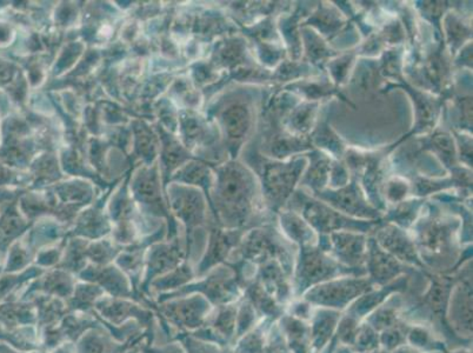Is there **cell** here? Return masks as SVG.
Masks as SVG:
<instances>
[{
    "mask_svg": "<svg viewBox=\"0 0 473 353\" xmlns=\"http://www.w3.org/2000/svg\"><path fill=\"white\" fill-rule=\"evenodd\" d=\"M103 296L104 290L98 285H77L73 295L66 300V306L70 312H89L95 307L97 300L102 298Z\"/></svg>",
    "mask_w": 473,
    "mask_h": 353,
    "instance_id": "28",
    "label": "cell"
},
{
    "mask_svg": "<svg viewBox=\"0 0 473 353\" xmlns=\"http://www.w3.org/2000/svg\"><path fill=\"white\" fill-rule=\"evenodd\" d=\"M249 167L259 181L264 206L271 214H278L298 189L301 176L308 166L304 155L278 161L264 155L259 147L249 148L247 155Z\"/></svg>",
    "mask_w": 473,
    "mask_h": 353,
    "instance_id": "1",
    "label": "cell"
},
{
    "mask_svg": "<svg viewBox=\"0 0 473 353\" xmlns=\"http://www.w3.org/2000/svg\"><path fill=\"white\" fill-rule=\"evenodd\" d=\"M379 240L391 251L396 252L397 255L403 257H411L413 250L410 241L406 240L401 230L393 225H387L379 232Z\"/></svg>",
    "mask_w": 473,
    "mask_h": 353,
    "instance_id": "30",
    "label": "cell"
},
{
    "mask_svg": "<svg viewBox=\"0 0 473 353\" xmlns=\"http://www.w3.org/2000/svg\"><path fill=\"white\" fill-rule=\"evenodd\" d=\"M461 4L448 11L442 21L443 40L451 58L472 42V11H465Z\"/></svg>",
    "mask_w": 473,
    "mask_h": 353,
    "instance_id": "10",
    "label": "cell"
},
{
    "mask_svg": "<svg viewBox=\"0 0 473 353\" xmlns=\"http://www.w3.org/2000/svg\"><path fill=\"white\" fill-rule=\"evenodd\" d=\"M413 10L417 16L432 26L439 38L443 39L442 21L445 13L453 7L456 2H413Z\"/></svg>",
    "mask_w": 473,
    "mask_h": 353,
    "instance_id": "27",
    "label": "cell"
},
{
    "mask_svg": "<svg viewBox=\"0 0 473 353\" xmlns=\"http://www.w3.org/2000/svg\"><path fill=\"white\" fill-rule=\"evenodd\" d=\"M451 109L443 107L442 117L445 119V129L472 135V95L454 94L448 100Z\"/></svg>",
    "mask_w": 473,
    "mask_h": 353,
    "instance_id": "20",
    "label": "cell"
},
{
    "mask_svg": "<svg viewBox=\"0 0 473 353\" xmlns=\"http://www.w3.org/2000/svg\"><path fill=\"white\" fill-rule=\"evenodd\" d=\"M32 304L37 308V324L39 330L54 328L66 315L70 314L65 300L58 297L38 293L33 298Z\"/></svg>",
    "mask_w": 473,
    "mask_h": 353,
    "instance_id": "21",
    "label": "cell"
},
{
    "mask_svg": "<svg viewBox=\"0 0 473 353\" xmlns=\"http://www.w3.org/2000/svg\"><path fill=\"white\" fill-rule=\"evenodd\" d=\"M394 88H403L406 94L411 98L413 106H415V125L411 131L401 139V143L412 139V137L426 136L437 128L439 119L442 117L443 107L448 102L445 97H437L428 92L419 90L410 84L405 80L404 74L397 77L396 80L387 83L381 88V94H386Z\"/></svg>",
    "mask_w": 473,
    "mask_h": 353,
    "instance_id": "5",
    "label": "cell"
},
{
    "mask_svg": "<svg viewBox=\"0 0 473 353\" xmlns=\"http://www.w3.org/2000/svg\"><path fill=\"white\" fill-rule=\"evenodd\" d=\"M145 353H186L182 345L178 343L167 344L163 348H145Z\"/></svg>",
    "mask_w": 473,
    "mask_h": 353,
    "instance_id": "36",
    "label": "cell"
},
{
    "mask_svg": "<svg viewBox=\"0 0 473 353\" xmlns=\"http://www.w3.org/2000/svg\"><path fill=\"white\" fill-rule=\"evenodd\" d=\"M203 299L198 296L191 298L173 300V302L160 303L159 314L163 315L167 322L177 328L190 330L200 326L205 311Z\"/></svg>",
    "mask_w": 473,
    "mask_h": 353,
    "instance_id": "13",
    "label": "cell"
},
{
    "mask_svg": "<svg viewBox=\"0 0 473 353\" xmlns=\"http://www.w3.org/2000/svg\"><path fill=\"white\" fill-rule=\"evenodd\" d=\"M126 353H138V349L137 348H133V350L126 352Z\"/></svg>",
    "mask_w": 473,
    "mask_h": 353,
    "instance_id": "38",
    "label": "cell"
},
{
    "mask_svg": "<svg viewBox=\"0 0 473 353\" xmlns=\"http://www.w3.org/2000/svg\"><path fill=\"white\" fill-rule=\"evenodd\" d=\"M312 4L315 3H293L292 10L290 13H283L277 18L278 32L283 43H284L290 61H301V57H303L300 24L314 11L316 5H312Z\"/></svg>",
    "mask_w": 473,
    "mask_h": 353,
    "instance_id": "8",
    "label": "cell"
},
{
    "mask_svg": "<svg viewBox=\"0 0 473 353\" xmlns=\"http://www.w3.org/2000/svg\"><path fill=\"white\" fill-rule=\"evenodd\" d=\"M143 336L135 338L128 343H118L113 336L102 325L98 328L87 331L80 337V340L76 345L77 353H125L130 349L135 348L144 338Z\"/></svg>",
    "mask_w": 473,
    "mask_h": 353,
    "instance_id": "16",
    "label": "cell"
},
{
    "mask_svg": "<svg viewBox=\"0 0 473 353\" xmlns=\"http://www.w3.org/2000/svg\"><path fill=\"white\" fill-rule=\"evenodd\" d=\"M143 307V306H141ZM128 302L125 298H102L97 300L93 310L110 324L122 325L129 318H135L141 326H148L154 323V314L148 308Z\"/></svg>",
    "mask_w": 473,
    "mask_h": 353,
    "instance_id": "11",
    "label": "cell"
},
{
    "mask_svg": "<svg viewBox=\"0 0 473 353\" xmlns=\"http://www.w3.org/2000/svg\"><path fill=\"white\" fill-rule=\"evenodd\" d=\"M222 122L232 143L233 151L238 152L255 128L256 110L251 100H240L231 104L222 113Z\"/></svg>",
    "mask_w": 473,
    "mask_h": 353,
    "instance_id": "9",
    "label": "cell"
},
{
    "mask_svg": "<svg viewBox=\"0 0 473 353\" xmlns=\"http://www.w3.org/2000/svg\"><path fill=\"white\" fill-rule=\"evenodd\" d=\"M322 103L300 100L293 106L284 119V129L290 135L296 137H310L318 122Z\"/></svg>",
    "mask_w": 473,
    "mask_h": 353,
    "instance_id": "17",
    "label": "cell"
},
{
    "mask_svg": "<svg viewBox=\"0 0 473 353\" xmlns=\"http://www.w3.org/2000/svg\"><path fill=\"white\" fill-rule=\"evenodd\" d=\"M323 73H325V71L317 69L303 61H290L288 58L277 68L272 70V80H274V87H283L293 81L318 77Z\"/></svg>",
    "mask_w": 473,
    "mask_h": 353,
    "instance_id": "22",
    "label": "cell"
},
{
    "mask_svg": "<svg viewBox=\"0 0 473 353\" xmlns=\"http://www.w3.org/2000/svg\"><path fill=\"white\" fill-rule=\"evenodd\" d=\"M281 224L285 231L294 240H300L310 237L312 233L311 226L297 212L289 209H283L278 214Z\"/></svg>",
    "mask_w": 473,
    "mask_h": 353,
    "instance_id": "31",
    "label": "cell"
},
{
    "mask_svg": "<svg viewBox=\"0 0 473 353\" xmlns=\"http://www.w3.org/2000/svg\"><path fill=\"white\" fill-rule=\"evenodd\" d=\"M359 55H357L356 48L353 50L342 52L338 57L331 59L327 62L324 70L337 88L342 87L348 83L350 80V74L352 73L353 68H355L356 63L359 62Z\"/></svg>",
    "mask_w": 473,
    "mask_h": 353,
    "instance_id": "26",
    "label": "cell"
},
{
    "mask_svg": "<svg viewBox=\"0 0 473 353\" xmlns=\"http://www.w3.org/2000/svg\"><path fill=\"white\" fill-rule=\"evenodd\" d=\"M74 288L76 285L68 273H54L38 281L37 288H30L28 293L38 291L42 295L58 297L66 302L73 295Z\"/></svg>",
    "mask_w": 473,
    "mask_h": 353,
    "instance_id": "24",
    "label": "cell"
},
{
    "mask_svg": "<svg viewBox=\"0 0 473 353\" xmlns=\"http://www.w3.org/2000/svg\"><path fill=\"white\" fill-rule=\"evenodd\" d=\"M472 42H469L452 58L454 72L458 71V72L472 73Z\"/></svg>",
    "mask_w": 473,
    "mask_h": 353,
    "instance_id": "35",
    "label": "cell"
},
{
    "mask_svg": "<svg viewBox=\"0 0 473 353\" xmlns=\"http://www.w3.org/2000/svg\"><path fill=\"white\" fill-rule=\"evenodd\" d=\"M419 151H427L434 155L448 170L449 174L460 166L458 162L456 143L448 129L435 128L426 136L417 137Z\"/></svg>",
    "mask_w": 473,
    "mask_h": 353,
    "instance_id": "14",
    "label": "cell"
},
{
    "mask_svg": "<svg viewBox=\"0 0 473 353\" xmlns=\"http://www.w3.org/2000/svg\"><path fill=\"white\" fill-rule=\"evenodd\" d=\"M310 140L316 150L324 152L336 161H342L349 147L330 125L325 113L319 114L318 122L314 131L311 132Z\"/></svg>",
    "mask_w": 473,
    "mask_h": 353,
    "instance_id": "19",
    "label": "cell"
},
{
    "mask_svg": "<svg viewBox=\"0 0 473 353\" xmlns=\"http://www.w3.org/2000/svg\"><path fill=\"white\" fill-rule=\"evenodd\" d=\"M282 90L291 92V94L300 97L301 100H308V102L322 103L324 99L339 98L342 102L348 104L352 109H356L355 104L351 102L342 91L341 88L330 80L326 72L320 74L318 77L307 78L293 81V83L283 85L279 87Z\"/></svg>",
    "mask_w": 473,
    "mask_h": 353,
    "instance_id": "12",
    "label": "cell"
},
{
    "mask_svg": "<svg viewBox=\"0 0 473 353\" xmlns=\"http://www.w3.org/2000/svg\"><path fill=\"white\" fill-rule=\"evenodd\" d=\"M304 155L308 158V166L300 178L298 188L312 195V193L322 191L329 185L330 170L334 158L316 148Z\"/></svg>",
    "mask_w": 473,
    "mask_h": 353,
    "instance_id": "15",
    "label": "cell"
},
{
    "mask_svg": "<svg viewBox=\"0 0 473 353\" xmlns=\"http://www.w3.org/2000/svg\"><path fill=\"white\" fill-rule=\"evenodd\" d=\"M54 353H77L76 345H73V343L59 345V347L55 349Z\"/></svg>",
    "mask_w": 473,
    "mask_h": 353,
    "instance_id": "37",
    "label": "cell"
},
{
    "mask_svg": "<svg viewBox=\"0 0 473 353\" xmlns=\"http://www.w3.org/2000/svg\"><path fill=\"white\" fill-rule=\"evenodd\" d=\"M301 44H303V57L301 61L308 63L315 68L324 70L326 63L338 57L341 51L334 50L326 40L311 28L300 26Z\"/></svg>",
    "mask_w": 473,
    "mask_h": 353,
    "instance_id": "18",
    "label": "cell"
},
{
    "mask_svg": "<svg viewBox=\"0 0 473 353\" xmlns=\"http://www.w3.org/2000/svg\"><path fill=\"white\" fill-rule=\"evenodd\" d=\"M300 26L315 29L331 46L339 40L349 38L359 46L361 37L355 24L344 16L334 2H317L310 16L301 21Z\"/></svg>",
    "mask_w": 473,
    "mask_h": 353,
    "instance_id": "6",
    "label": "cell"
},
{
    "mask_svg": "<svg viewBox=\"0 0 473 353\" xmlns=\"http://www.w3.org/2000/svg\"><path fill=\"white\" fill-rule=\"evenodd\" d=\"M316 199L322 200L333 209L341 212L353 219L364 221H377L382 218V212L372 206L365 196L359 181L351 176L349 184L338 189H324L322 191L312 193Z\"/></svg>",
    "mask_w": 473,
    "mask_h": 353,
    "instance_id": "7",
    "label": "cell"
},
{
    "mask_svg": "<svg viewBox=\"0 0 473 353\" xmlns=\"http://www.w3.org/2000/svg\"><path fill=\"white\" fill-rule=\"evenodd\" d=\"M456 143L458 162L472 170V135L470 133L450 131Z\"/></svg>",
    "mask_w": 473,
    "mask_h": 353,
    "instance_id": "33",
    "label": "cell"
},
{
    "mask_svg": "<svg viewBox=\"0 0 473 353\" xmlns=\"http://www.w3.org/2000/svg\"><path fill=\"white\" fill-rule=\"evenodd\" d=\"M411 197V183L401 174H391L383 187V198L386 206H396L398 203Z\"/></svg>",
    "mask_w": 473,
    "mask_h": 353,
    "instance_id": "29",
    "label": "cell"
},
{
    "mask_svg": "<svg viewBox=\"0 0 473 353\" xmlns=\"http://www.w3.org/2000/svg\"><path fill=\"white\" fill-rule=\"evenodd\" d=\"M398 141L393 147L377 151H361L356 147H348L342 161L363 189L368 203L382 214L387 206L383 198V187L391 176L390 155L398 147Z\"/></svg>",
    "mask_w": 473,
    "mask_h": 353,
    "instance_id": "3",
    "label": "cell"
},
{
    "mask_svg": "<svg viewBox=\"0 0 473 353\" xmlns=\"http://www.w3.org/2000/svg\"><path fill=\"white\" fill-rule=\"evenodd\" d=\"M192 274L190 273L189 269H181L176 271V273H170L167 277L160 278V280L152 282L150 286H154L156 291H177L182 288V285H184L185 282H188L191 280Z\"/></svg>",
    "mask_w": 473,
    "mask_h": 353,
    "instance_id": "32",
    "label": "cell"
},
{
    "mask_svg": "<svg viewBox=\"0 0 473 353\" xmlns=\"http://www.w3.org/2000/svg\"><path fill=\"white\" fill-rule=\"evenodd\" d=\"M219 174L223 211L234 224H244L256 215L269 214L266 212L259 181L249 166L232 162Z\"/></svg>",
    "mask_w": 473,
    "mask_h": 353,
    "instance_id": "2",
    "label": "cell"
},
{
    "mask_svg": "<svg viewBox=\"0 0 473 353\" xmlns=\"http://www.w3.org/2000/svg\"><path fill=\"white\" fill-rule=\"evenodd\" d=\"M81 278L99 284L98 286L104 290V292L110 293V296L114 297V298H132L137 300L135 293H133L129 282L122 277V274L114 273L113 270H103L102 273L95 271L91 274L83 273Z\"/></svg>",
    "mask_w": 473,
    "mask_h": 353,
    "instance_id": "23",
    "label": "cell"
},
{
    "mask_svg": "<svg viewBox=\"0 0 473 353\" xmlns=\"http://www.w3.org/2000/svg\"><path fill=\"white\" fill-rule=\"evenodd\" d=\"M427 200L410 197V198L396 204V206H387L384 221L397 223V224L401 226L412 224L422 214Z\"/></svg>",
    "mask_w": 473,
    "mask_h": 353,
    "instance_id": "25",
    "label": "cell"
},
{
    "mask_svg": "<svg viewBox=\"0 0 473 353\" xmlns=\"http://www.w3.org/2000/svg\"><path fill=\"white\" fill-rule=\"evenodd\" d=\"M351 180V173L346 166L344 161H336L334 159L331 164L329 185L327 189H338L344 188Z\"/></svg>",
    "mask_w": 473,
    "mask_h": 353,
    "instance_id": "34",
    "label": "cell"
},
{
    "mask_svg": "<svg viewBox=\"0 0 473 353\" xmlns=\"http://www.w3.org/2000/svg\"><path fill=\"white\" fill-rule=\"evenodd\" d=\"M285 209L300 214L308 225L318 230L319 232H331L339 229H368L374 222H377L350 218L300 188L294 191Z\"/></svg>",
    "mask_w": 473,
    "mask_h": 353,
    "instance_id": "4",
    "label": "cell"
}]
</instances>
